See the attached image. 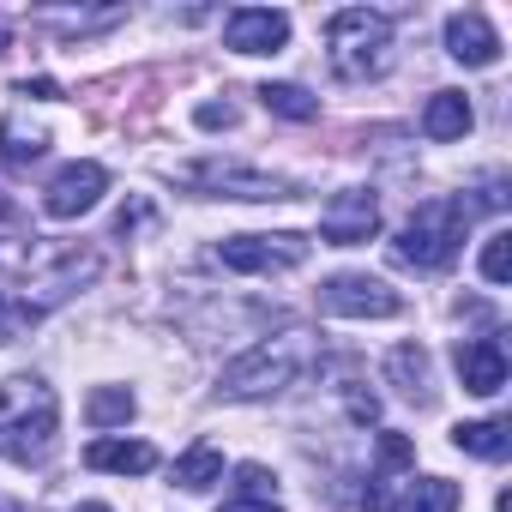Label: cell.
Wrapping results in <instances>:
<instances>
[{"mask_svg": "<svg viewBox=\"0 0 512 512\" xmlns=\"http://www.w3.org/2000/svg\"><path fill=\"white\" fill-rule=\"evenodd\" d=\"M103 187H109V169L103 163H67L55 181H49V193H43V211L49 217H85L97 199H103Z\"/></svg>", "mask_w": 512, "mask_h": 512, "instance_id": "30bf717a", "label": "cell"}, {"mask_svg": "<svg viewBox=\"0 0 512 512\" xmlns=\"http://www.w3.org/2000/svg\"><path fill=\"white\" fill-rule=\"evenodd\" d=\"M470 97L464 91H434L428 97V109H422V133L428 139H464L470 133Z\"/></svg>", "mask_w": 512, "mask_h": 512, "instance_id": "9a60e30c", "label": "cell"}, {"mask_svg": "<svg viewBox=\"0 0 512 512\" xmlns=\"http://www.w3.org/2000/svg\"><path fill=\"white\" fill-rule=\"evenodd\" d=\"M73 512H109V506H97V500H91V506H73Z\"/></svg>", "mask_w": 512, "mask_h": 512, "instance_id": "4dcf8cb0", "label": "cell"}, {"mask_svg": "<svg viewBox=\"0 0 512 512\" xmlns=\"http://www.w3.org/2000/svg\"><path fill=\"white\" fill-rule=\"evenodd\" d=\"M320 308L326 314H344V320H392L404 302L386 278H368V272H344L320 290Z\"/></svg>", "mask_w": 512, "mask_h": 512, "instance_id": "5b68a950", "label": "cell"}, {"mask_svg": "<svg viewBox=\"0 0 512 512\" xmlns=\"http://www.w3.org/2000/svg\"><path fill=\"white\" fill-rule=\"evenodd\" d=\"M446 49L464 67H494L500 61V37H494V25L482 13H452L446 19Z\"/></svg>", "mask_w": 512, "mask_h": 512, "instance_id": "7c38bea8", "label": "cell"}, {"mask_svg": "<svg viewBox=\"0 0 512 512\" xmlns=\"http://www.w3.org/2000/svg\"><path fill=\"white\" fill-rule=\"evenodd\" d=\"M55 392L31 374L19 380H0V452H7L13 464H43L49 446H55Z\"/></svg>", "mask_w": 512, "mask_h": 512, "instance_id": "6da1fadb", "label": "cell"}, {"mask_svg": "<svg viewBox=\"0 0 512 512\" xmlns=\"http://www.w3.org/2000/svg\"><path fill=\"white\" fill-rule=\"evenodd\" d=\"M235 482H241V500H278V476L266 464H241Z\"/></svg>", "mask_w": 512, "mask_h": 512, "instance_id": "d4e9b609", "label": "cell"}, {"mask_svg": "<svg viewBox=\"0 0 512 512\" xmlns=\"http://www.w3.org/2000/svg\"><path fill=\"white\" fill-rule=\"evenodd\" d=\"M386 374L398 380V392H404V398L428 404V350H422V344H404V350H392Z\"/></svg>", "mask_w": 512, "mask_h": 512, "instance_id": "ac0fdd59", "label": "cell"}, {"mask_svg": "<svg viewBox=\"0 0 512 512\" xmlns=\"http://www.w3.org/2000/svg\"><path fill=\"white\" fill-rule=\"evenodd\" d=\"M85 464L109 470V476H145V470H157V446H145V440H91Z\"/></svg>", "mask_w": 512, "mask_h": 512, "instance_id": "5bb4252c", "label": "cell"}, {"mask_svg": "<svg viewBox=\"0 0 512 512\" xmlns=\"http://www.w3.org/2000/svg\"><path fill=\"white\" fill-rule=\"evenodd\" d=\"M0 512H37V506H19V500H7V494H0Z\"/></svg>", "mask_w": 512, "mask_h": 512, "instance_id": "f1b7e54d", "label": "cell"}, {"mask_svg": "<svg viewBox=\"0 0 512 512\" xmlns=\"http://www.w3.org/2000/svg\"><path fill=\"white\" fill-rule=\"evenodd\" d=\"M260 103H266L272 115H284V121H314V115H320V103H314L302 85H260Z\"/></svg>", "mask_w": 512, "mask_h": 512, "instance_id": "44dd1931", "label": "cell"}, {"mask_svg": "<svg viewBox=\"0 0 512 512\" xmlns=\"http://www.w3.org/2000/svg\"><path fill=\"white\" fill-rule=\"evenodd\" d=\"M19 97H61V85L55 79H37V85H19Z\"/></svg>", "mask_w": 512, "mask_h": 512, "instance_id": "83f0119b", "label": "cell"}, {"mask_svg": "<svg viewBox=\"0 0 512 512\" xmlns=\"http://www.w3.org/2000/svg\"><path fill=\"white\" fill-rule=\"evenodd\" d=\"M452 440H458V452L500 464V458L512 452V422H500V416H488V422H458V428H452Z\"/></svg>", "mask_w": 512, "mask_h": 512, "instance_id": "2e32d148", "label": "cell"}, {"mask_svg": "<svg viewBox=\"0 0 512 512\" xmlns=\"http://www.w3.org/2000/svg\"><path fill=\"white\" fill-rule=\"evenodd\" d=\"M0 55H7V25H0Z\"/></svg>", "mask_w": 512, "mask_h": 512, "instance_id": "1f68e13d", "label": "cell"}, {"mask_svg": "<svg viewBox=\"0 0 512 512\" xmlns=\"http://www.w3.org/2000/svg\"><path fill=\"white\" fill-rule=\"evenodd\" d=\"M223 43H229L235 55H278V49L290 43V19L272 13V7H235V13L223 19Z\"/></svg>", "mask_w": 512, "mask_h": 512, "instance_id": "9c48e42d", "label": "cell"}, {"mask_svg": "<svg viewBox=\"0 0 512 512\" xmlns=\"http://www.w3.org/2000/svg\"><path fill=\"white\" fill-rule=\"evenodd\" d=\"M217 260L229 272H290L308 260V241L302 235H229L217 241Z\"/></svg>", "mask_w": 512, "mask_h": 512, "instance_id": "8992f818", "label": "cell"}, {"mask_svg": "<svg viewBox=\"0 0 512 512\" xmlns=\"http://www.w3.org/2000/svg\"><path fill=\"white\" fill-rule=\"evenodd\" d=\"M175 482H181L187 494H205L211 482H223V452H217V446H193V452L175 464Z\"/></svg>", "mask_w": 512, "mask_h": 512, "instance_id": "d6986e66", "label": "cell"}, {"mask_svg": "<svg viewBox=\"0 0 512 512\" xmlns=\"http://www.w3.org/2000/svg\"><path fill=\"white\" fill-rule=\"evenodd\" d=\"M0 151H7V163H37L43 151H49V133L43 127H31L25 115H7V121H0Z\"/></svg>", "mask_w": 512, "mask_h": 512, "instance_id": "e0dca14e", "label": "cell"}, {"mask_svg": "<svg viewBox=\"0 0 512 512\" xmlns=\"http://www.w3.org/2000/svg\"><path fill=\"white\" fill-rule=\"evenodd\" d=\"M199 127H235V109L229 103H205L199 109Z\"/></svg>", "mask_w": 512, "mask_h": 512, "instance_id": "484cf974", "label": "cell"}, {"mask_svg": "<svg viewBox=\"0 0 512 512\" xmlns=\"http://www.w3.org/2000/svg\"><path fill=\"white\" fill-rule=\"evenodd\" d=\"M416 464V446H410V434H380V446H374V476H368V512H392L398 500H392V476L398 470H410Z\"/></svg>", "mask_w": 512, "mask_h": 512, "instance_id": "4fadbf2b", "label": "cell"}, {"mask_svg": "<svg viewBox=\"0 0 512 512\" xmlns=\"http://www.w3.org/2000/svg\"><path fill=\"white\" fill-rule=\"evenodd\" d=\"M85 416H91V428H121V422H133V392L127 386H97Z\"/></svg>", "mask_w": 512, "mask_h": 512, "instance_id": "ffe728a7", "label": "cell"}, {"mask_svg": "<svg viewBox=\"0 0 512 512\" xmlns=\"http://www.w3.org/2000/svg\"><path fill=\"white\" fill-rule=\"evenodd\" d=\"M0 223H13V205H7V193H0Z\"/></svg>", "mask_w": 512, "mask_h": 512, "instance_id": "f546056e", "label": "cell"}, {"mask_svg": "<svg viewBox=\"0 0 512 512\" xmlns=\"http://www.w3.org/2000/svg\"><path fill=\"white\" fill-rule=\"evenodd\" d=\"M37 320H43V308H31V302H19V296H7V290H0V344L25 338Z\"/></svg>", "mask_w": 512, "mask_h": 512, "instance_id": "603a6c76", "label": "cell"}, {"mask_svg": "<svg viewBox=\"0 0 512 512\" xmlns=\"http://www.w3.org/2000/svg\"><path fill=\"white\" fill-rule=\"evenodd\" d=\"M374 229H380V199H374L368 187H344V193H332L326 211H320V235H326L332 247H362Z\"/></svg>", "mask_w": 512, "mask_h": 512, "instance_id": "ba28073f", "label": "cell"}, {"mask_svg": "<svg viewBox=\"0 0 512 512\" xmlns=\"http://www.w3.org/2000/svg\"><path fill=\"white\" fill-rule=\"evenodd\" d=\"M464 223H470V205L464 199H422L410 211V223L398 229L392 241V260L398 266H416V272H440L458 260V241H464Z\"/></svg>", "mask_w": 512, "mask_h": 512, "instance_id": "277c9868", "label": "cell"}, {"mask_svg": "<svg viewBox=\"0 0 512 512\" xmlns=\"http://www.w3.org/2000/svg\"><path fill=\"white\" fill-rule=\"evenodd\" d=\"M314 362V332H284V338H266L253 344L241 362L223 368V392L229 398H272L284 386H296Z\"/></svg>", "mask_w": 512, "mask_h": 512, "instance_id": "7a4b0ae2", "label": "cell"}, {"mask_svg": "<svg viewBox=\"0 0 512 512\" xmlns=\"http://www.w3.org/2000/svg\"><path fill=\"white\" fill-rule=\"evenodd\" d=\"M217 512H284L278 500H229V506H217Z\"/></svg>", "mask_w": 512, "mask_h": 512, "instance_id": "4316f807", "label": "cell"}, {"mask_svg": "<svg viewBox=\"0 0 512 512\" xmlns=\"http://www.w3.org/2000/svg\"><path fill=\"white\" fill-rule=\"evenodd\" d=\"M458 482H446V476H422V482H410V506L404 512H458Z\"/></svg>", "mask_w": 512, "mask_h": 512, "instance_id": "7402d4cb", "label": "cell"}, {"mask_svg": "<svg viewBox=\"0 0 512 512\" xmlns=\"http://www.w3.org/2000/svg\"><path fill=\"white\" fill-rule=\"evenodd\" d=\"M452 362H458L464 392H476V398H494V392L506 386V350H500L494 338H464V344L452 350Z\"/></svg>", "mask_w": 512, "mask_h": 512, "instance_id": "8fae6325", "label": "cell"}, {"mask_svg": "<svg viewBox=\"0 0 512 512\" xmlns=\"http://www.w3.org/2000/svg\"><path fill=\"white\" fill-rule=\"evenodd\" d=\"M482 278H488V284H506V278H512V235H506V229L488 235V247H482Z\"/></svg>", "mask_w": 512, "mask_h": 512, "instance_id": "cb8c5ba5", "label": "cell"}, {"mask_svg": "<svg viewBox=\"0 0 512 512\" xmlns=\"http://www.w3.org/2000/svg\"><path fill=\"white\" fill-rule=\"evenodd\" d=\"M326 55H332V73L350 79V85L380 79L386 61H392V19H386V13H368V7L332 13V25H326Z\"/></svg>", "mask_w": 512, "mask_h": 512, "instance_id": "3957f363", "label": "cell"}, {"mask_svg": "<svg viewBox=\"0 0 512 512\" xmlns=\"http://www.w3.org/2000/svg\"><path fill=\"white\" fill-rule=\"evenodd\" d=\"M187 187H205L217 199H290L296 187L278 181V175H260V169H241V163H193L181 169Z\"/></svg>", "mask_w": 512, "mask_h": 512, "instance_id": "52a82bcc", "label": "cell"}]
</instances>
